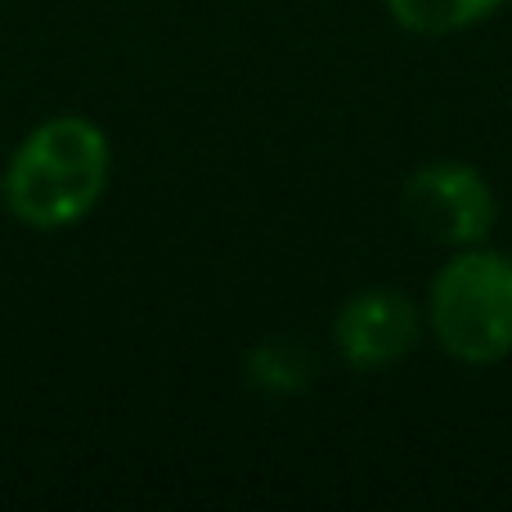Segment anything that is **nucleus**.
<instances>
[{
    "instance_id": "5",
    "label": "nucleus",
    "mask_w": 512,
    "mask_h": 512,
    "mask_svg": "<svg viewBox=\"0 0 512 512\" xmlns=\"http://www.w3.org/2000/svg\"><path fill=\"white\" fill-rule=\"evenodd\" d=\"M508 0H387V14L409 36H459L486 23Z\"/></svg>"
},
{
    "instance_id": "2",
    "label": "nucleus",
    "mask_w": 512,
    "mask_h": 512,
    "mask_svg": "<svg viewBox=\"0 0 512 512\" xmlns=\"http://www.w3.org/2000/svg\"><path fill=\"white\" fill-rule=\"evenodd\" d=\"M423 324L454 364L490 369L512 355V252L459 248L427 283Z\"/></svg>"
},
{
    "instance_id": "3",
    "label": "nucleus",
    "mask_w": 512,
    "mask_h": 512,
    "mask_svg": "<svg viewBox=\"0 0 512 512\" xmlns=\"http://www.w3.org/2000/svg\"><path fill=\"white\" fill-rule=\"evenodd\" d=\"M400 212L427 243L459 252L477 248L495 234L499 198L477 167L441 158L409 171L405 189H400Z\"/></svg>"
},
{
    "instance_id": "1",
    "label": "nucleus",
    "mask_w": 512,
    "mask_h": 512,
    "mask_svg": "<svg viewBox=\"0 0 512 512\" xmlns=\"http://www.w3.org/2000/svg\"><path fill=\"white\" fill-rule=\"evenodd\" d=\"M113 144L99 122L54 113L14 144L0 176V203L23 230L59 234L81 225L108 194Z\"/></svg>"
},
{
    "instance_id": "4",
    "label": "nucleus",
    "mask_w": 512,
    "mask_h": 512,
    "mask_svg": "<svg viewBox=\"0 0 512 512\" xmlns=\"http://www.w3.org/2000/svg\"><path fill=\"white\" fill-rule=\"evenodd\" d=\"M427 333L423 310L400 288H360L337 306L333 342L355 373H387Z\"/></svg>"
}]
</instances>
